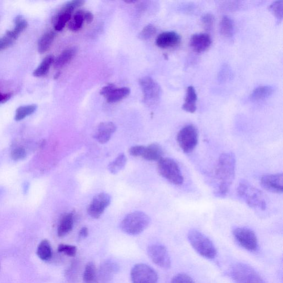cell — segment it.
<instances>
[{
    "label": "cell",
    "mask_w": 283,
    "mask_h": 283,
    "mask_svg": "<svg viewBox=\"0 0 283 283\" xmlns=\"http://www.w3.org/2000/svg\"><path fill=\"white\" fill-rule=\"evenodd\" d=\"M188 239L191 246L200 255L207 259H214L217 251L212 241L202 232L197 230H191Z\"/></svg>",
    "instance_id": "4"
},
{
    "label": "cell",
    "mask_w": 283,
    "mask_h": 283,
    "mask_svg": "<svg viewBox=\"0 0 283 283\" xmlns=\"http://www.w3.org/2000/svg\"><path fill=\"white\" fill-rule=\"evenodd\" d=\"M116 130V126L113 122H105L99 124L94 135V139L98 142L105 144L111 139L112 135Z\"/></svg>",
    "instance_id": "18"
},
{
    "label": "cell",
    "mask_w": 283,
    "mask_h": 283,
    "mask_svg": "<svg viewBox=\"0 0 283 283\" xmlns=\"http://www.w3.org/2000/svg\"><path fill=\"white\" fill-rule=\"evenodd\" d=\"M131 279L132 283H157L158 276L156 270L150 266L139 263L132 268Z\"/></svg>",
    "instance_id": "11"
},
{
    "label": "cell",
    "mask_w": 283,
    "mask_h": 283,
    "mask_svg": "<svg viewBox=\"0 0 283 283\" xmlns=\"http://www.w3.org/2000/svg\"><path fill=\"white\" fill-rule=\"evenodd\" d=\"M127 163V158L124 154H121L116 159L111 162L108 165V169L111 173L118 174L125 167Z\"/></svg>",
    "instance_id": "33"
},
{
    "label": "cell",
    "mask_w": 283,
    "mask_h": 283,
    "mask_svg": "<svg viewBox=\"0 0 283 283\" xmlns=\"http://www.w3.org/2000/svg\"><path fill=\"white\" fill-rule=\"evenodd\" d=\"M233 236L241 247L250 252L259 248L257 237L253 231L247 227H237L233 231Z\"/></svg>",
    "instance_id": "9"
},
{
    "label": "cell",
    "mask_w": 283,
    "mask_h": 283,
    "mask_svg": "<svg viewBox=\"0 0 283 283\" xmlns=\"http://www.w3.org/2000/svg\"><path fill=\"white\" fill-rule=\"evenodd\" d=\"M144 147L145 146L143 145H136V146L132 147L129 150V153L132 156L142 157L143 155Z\"/></svg>",
    "instance_id": "41"
},
{
    "label": "cell",
    "mask_w": 283,
    "mask_h": 283,
    "mask_svg": "<svg viewBox=\"0 0 283 283\" xmlns=\"http://www.w3.org/2000/svg\"><path fill=\"white\" fill-rule=\"evenodd\" d=\"M37 256L41 260L48 261L52 257V250L51 244L47 240H44L40 243L37 251Z\"/></svg>",
    "instance_id": "30"
},
{
    "label": "cell",
    "mask_w": 283,
    "mask_h": 283,
    "mask_svg": "<svg viewBox=\"0 0 283 283\" xmlns=\"http://www.w3.org/2000/svg\"><path fill=\"white\" fill-rule=\"evenodd\" d=\"M220 32L226 39H230L234 35V23L232 20L227 16H224L220 23Z\"/></svg>",
    "instance_id": "25"
},
{
    "label": "cell",
    "mask_w": 283,
    "mask_h": 283,
    "mask_svg": "<svg viewBox=\"0 0 283 283\" xmlns=\"http://www.w3.org/2000/svg\"><path fill=\"white\" fill-rule=\"evenodd\" d=\"M269 10L276 17L279 22H281L283 15V1H274L269 7Z\"/></svg>",
    "instance_id": "34"
},
{
    "label": "cell",
    "mask_w": 283,
    "mask_h": 283,
    "mask_svg": "<svg viewBox=\"0 0 283 283\" xmlns=\"http://www.w3.org/2000/svg\"><path fill=\"white\" fill-rule=\"evenodd\" d=\"M181 37L174 31H168L162 33L158 36L156 43L161 48L176 47L180 44Z\"/></svg>",
    "instance_id": "16"
},
{
    "label": "cell",
    "mask_w": 283,
    "mask_h": 283,
    "mask_svg": "<svg viewBox=\"0 0 283 283\" xmlns=\"http://www.w3.org/2000/svg\"><path fill=\"white\" fill-rule=\"evenodd\" d=\"M0 268H1V264H0Z\"/></svg>",
    "instance_id": "48"
},
{
    "label": "cell",
    "mask_w": 283,
    "mask_h": 283,
    "mask_svg": "<svg viewBox=\"0 0 283 283\" xmlns=\"http://www.w3.org/2000/svg\"><path fill=\"white\" fill-rule=\"evenodd\" d=\"M274 91V87L270 85L257 87L251 94L250 99L253 101H263V100L271 97Z\"/></svg>",
    "instance_id": "23"
},
{
    "label": "cell",
    "mask_w": 283,
    "mask_h": 283,
    "mask_svg": "<svg viewBox=\"0 0 283 283\" xmlns=\"http://www.w3.org/2000/svg\"><path fill=\"white\" fill-rule=\"evenodd\" d=\"M11 97L10 94H2L0 93V103L5 102Z\"/></svg>",
    "instance_id": "46"
},
{
    "label": "cell",
    "mask_w": 283,
    "mask_h": 283,
    "mask_svg": "<svg viewBox=\"0 0 283 283\" xmlns=\"http://www.w3.org/2000/svg\"><path fill=\"white\" fill-rule=\"evenodd\" d=\"M58 251L69 257H73L77 255V248L75 245L61 244L58 246Z\"/></svg>",
    "instance_id": "35"
},
{
    "label": "cell",
    "mask_w": 283,
    "mask_h": 283,
    "mask_svg": "<svg viewBox=\"0 0 283 283\" xmlns=\"http://www.w3.org/2000/svg\"><path fill=\"white\" fill-rule=\"evenodd\" d=\"M116 88V86L113 84H107L106 86H104L103 88L101 91V94L104 97L106 98L110 95L112 92V90Z\"/></svg>",
    "instance_id": "43"
},
{
    "label": "cell",
    "mask_w": 283,
    "mask_h": 283,
    "mask_svg": "<svg viewBox=\"0 0 283 283\" xmlns=\"http://www.w3.org/2000/svg\"><path fill=\"white\" fill-rule=\"evenodd\" d=\"M83 282L84 283H99L98 272L95 264L92 262H89L86 265L84 273H83Z\"/></svg>",
    "instance_id": "28"
},
{
    "label": "cell",
    "mask_w": 283,
    "mask_h": 283,
    "mask_svg": "<svg viewBox=\"0 0 283 283\" xmlns=\"http://www.w3.org/2000/svg\"><path fill=\"white\" fill-rule=\"evenodd\" d=\"M157 29L152 24H148L143 28L142 31L140 33V38L143 40H149L156 34Z\"/></svg>",
    "instance_id": "36"
},
{
    "label": "cell",
    "mask_w": 283,
    "mask_h": 283,
    "mask_svg": "<svg viewBox=\"0 0 283 283\" xmlns=\"http://www.w3.org/2000/svg\"><path fill=\"white\" fill-rule=\"evenodd\" d=\"M230 275L236 283H266L255 269L243 263H237L233 265Z\"/></svg>",
    "instance_id": "6"
},
{
    "label": "cell",
    "mask_w": 283,
    "mask_h": 283,
    "mask_svg": "<svg viewBox=\"0 0 283 283\" xmlns=\"http://www.w3.org/2000/svg\"><path fill=\"white\" fill-rule=\"evenodd\" d=\"M55 58L53 55H48L41 61L38 67L33 73V76L37 78L42 77L47 75L50 68L54 63Z\"/></svg>",
    "instance_id": "27"
},
{
    "label": "cell",
    "mask_w": 283,
    "mask_h": 283,
    "mask_svg": "<svg viewBox=\"0 0 283 283\" xmlns=\"http://www.w3.org/2000/svg\"><path fill=\"white\" fill-rule=\"evenodd\" d=\"M131 90L127 87L116 88L106 98L107 101L109 103H115L122 101L130 95Z\"/></svg>",
    "instance_id": "29"
},
{
    "label": "cell",
    "mask_w": 283,
    "mask_h": 283,
    "mask_svg": "<svg viewBox=\"0 0 283 283\" xmlns=\"http://www.w3.org/2000/svg\"><path fill=\"white\" fill-rule=\"evenodd\" d=\"M26 156V150L23 148H16L11 153V157L15 161L23 160Z\"/></svg>",
    "instance_id": "40"
},
{
    "label": "cell",
    "mask_w": 283,
    "mask_h": 283,
    "mask_svg": "<svg viewBox=\"0 0 283 283\" xmlns=\"http://www.w3.org/2000/svg\"><path fill=\"white\" fill-rule=\"evenodd\" d=\"M140 85L143 94L144 101L148 105H155L159 101L162 95L161 87L152 78H141Z\"/></svg>",
    "instance_id": "10"
},
{
    "label": "cell",
    "mask_w": 283,
    "mask_h": 283,
    "mask_svg": "<svg viewBox=\"0 0 283 283\" xmlns=\"http://www.w3.org/2000/svg\"><path fill=\"white\" fill-rule=\"evenodd\" d=\"M157 169L162 177L173 184L180 185L184 182L180 166L171 158H162L158 162Z\"/></svg>",
    "instance_id": "5"
},
{
    "label": "cell",
    "mask_w": 283,
    "mask_h": 283,
    "mask_svg": "<svg viewBox=\"0 0 283 283\" xmlns=\"http://www.w3.org/2000/svg\"><path fill=\"white\" fill-rule=\"evenodd\" d=\"M198 131L193 124H188L182 127L179 132L177 138L179 145L185 153L193 151L198 143Z\"/></svg>",
    "instance_id": "7"
},
{
    "label": "cell",
    "mask_w": 283,
    "mask_h": 283,
    "mask_svg": "<svg viewBox=\"0 0 283 283\" xmlns=\"http://www.w3.org/2000/svg\"><path fill=\"white\" fill-rule=\"evenodd\" d=\"M78 263L77 262H73L72 264L70 265V267L66 271V275L68 280L74 281L76 280L77 276V270H78Z\"/></svg>",
    "instance_id": "39"
},
{
    "label": "cell",
    "mask_w": 283,
    "mask_h": 283,
    "mask_svg": "<svg viewBox=\"0 0 283 283\" xmlns=\"http://www.w3.org/2000/svg\"><path fill=\"white\" fill-rule=\"evenodd\" d=\"M89 235L88 228L86 227H82L79 234V239H83L86 238Z\"/></svg>",
    "instance_id": "45"
},
{
    "label": "cell",
    "mask_w": 283,
    "mask_h": 283,
    "mask_svg": "<svg viewBox=\"0 0 283 283\" xmlns=\"http://www.w3.org/2000/svg\"><path fill=\"white\" fill-rule=\"evenodd\" d=\"M111 202L109 194L105 193H100L93 199L87 209V213L91 218L98 219L102 215Z\"/></svg>",
    "instance_id": "13"
},
{
    "label": "cell",
    "mask_w": 283,
    "mask_h": 283,
    "mask_svg": "<svg viewBox=\"0 0 283 283\" xmlns=\"http://www.w3.org/2000/svg\"><path fill=\"white\" fill-rule=\"evenodd\" d=\"M147 253L150 259L161 268L169 269L171 267V259L167 249L163 245L154 244L149 245Z\"/></svg>",
    "instance_id": "12"
},
{
    "label": "cell",
    "mask_w": 283,
    "mask_h": 283,
    "mask_svg": "<svg viewBox=\"0 0 283 283\" xmlns=\"http://www.w3.org/2000/svg\"><path fill=\"white\" fill-rule=\"evenodd\" d=\"M201 22L205 30L209 31L213 27L215 23V18L213 15L208 13L202 17Z\"/></svg>",
    "instance_id": "37"
},
{
    "label": "cell",
    "mask_w": 283,
    "mask_h": 283,
    "mask_svg": "<svg viewBox=\"0 0 283 283\" xmlns=\"http://www.w3.org/2000/svg\"><path fill=\"white\" fill-rule=\"evenodd\" d=\"M120 269V265L114 261H104L100 267L98 272L99 283H107L112 280Z\"/></svg>",
    "instance_id": "15"
},
{
    "label": "cell",
    "mask_w": 283,
    "mask_h": 283,
    "mask_svg": "<svg viewBox=\"0 0 283 283\" xmlns=\"http://www.w3.org/2000/svg\"><path fill=\"white\" fill-rule=\"evenodd\" d=\"M13 42L14 40L6 35L3 37L2 38L0 39V51L10 47Z\"/></svg>",
    "instance_id": "42"
},
{
    "label": "cell",
    "mask_w": 283,
    "mask_h": 283,
    "mask_svg": "<svg viewBox=\"0 0 283 283\" xmlns=\"http://www.w3.org/2000/svg\"><path fill=\"white\" fill-rule=\"evenodd\" d=\"M163 151L159 144L152 143L144 147L142 157L149 161H159L163 158Z\"/></svg>",
    "instance_id": "19"
},
{
    "label": "cell",
    "mask_w": 283,
    "mask_h": 283,
    "mask_svg": "<svg viewBox=\"0 0 283 283\" xmlns=\"http://www.w3.org/2000/svg\"><path fill=\"white\" fill-rule=\"evenodd\" d=\"M77 53L76 47H71L66 49L58 56L55 61H54V66L57 69L63 68V66L68 64L70 61H72L74 57L76 56Z\"/></svg>",
    "instance_id": "21"
},
{
    "label": "cell",
    "mask_w": 283,
    "mask_h": 283,
    "mask_svg": "<svg viewBox=\"0 0 283 283\" xmlns=\"http://www.w3.org/2000/svg\"><path fill=\"white\" fill-rule=\"evenodd\" d=\"M151 219L142 211H136L125 216L120 224L121 230L130 235H138L149 226Z\"/></svg>",
    "instance_id": "3"
},
{
    "label": "cell",
    "mask_w": 283,
    "mask_h": 283,
    "mask_svg": "<svg viewBox=\"0 0 283 283\" xmlns=\"http://www.w3.org/2000/svg\"><path fill=\"white\" fill-rule=\"evenodd\" d=\"M212 40L207 33H197L191 37L190 46L195 52L201 53L204 52L210 48Z\"/></svg>",
    "instance_id": "17"
},
{
    "label": "cell",
    "mask_w": 283,
    "mask_h": 283,
    "mask_svg": "<svg viewBox=\"0 0 283 283\" xmlns=\"http://www.w3.org/2000/svg\"><path fill=\"white\" fill-rule=\"evenodd\" d=\"M14 21L15 28L13 30L7 31L6 33V36L14 41L26 30L28 25L26 20L21 15L17 16Z\"/></svg>",
    "instance_id": "22"
},
{
    "label": "cell",
    "mask_w": 283,
    "mask_h": 283,
    "mask_svg": "<svg viewBox=\"0 0 283 283\" xmlns=\"http://www.w3.org/2000/svg\"><path fill=\"white\" fill-rule=\"evenodd\" d=\"M56 37V33L53 31H48L40 37L38 43V51L40 54L47 52L51 47Z\"/></svg>",
    "instance_id": "26"
},
{
    "label": "cell",
    "mask_w": 283,
    "mask_h": 283,
    "mask_svg": "<svg viewBox=\"0 0 283 283\" xmlns=\"http://www.w3.org/2000/svg\"><path fill=\"white\" fill-rule=\"evenodd\" d=\"M38 106L36 104L21 106L18 108L16 111L15 119L16 121H20L28 116L34 114Z\"/></svg>",
    "instance_id": "32"
},
{
    "label": "cell",
    "mask_w": 283,
    "mask_h": 283,
    "mask_svg": "<svg viewBox=\"0 0 283 283\" xmlns=\"http://www.w3.org/2000/svg\"><path fill=\"white\" fill-rule=\"evenodd\" d=\"M237 193L249 207L260 210L266 209L267 201L264 194L248 182L241 181L237 186Z\"/></svg>",
    "instance_id": "2"
},
{
    "label": "cell",
    "mask_w": 283,
    "mask_h": 283,
    "mask_svg": "<svg viewBox=\"0 0 283 283\" xmlns=\"http://www.w3.org/2000/svg\"><path fill=\"white\" fill-rule=\"evenodd\" d=\"M198 96L193 86H189L187 89L186 95L182 109L189 113H194L197 110Z\"/></svg>",
    "instance_id": "20"
},
{
    "label": "cell",
    "mask_w": 283,
    "mask_h": 283,
    "mask_svg": "<svg viewBox=\"0 0 283 283\" xmlns=\"http://www.w3.org/2000/svg\"><path fill=\"white\" fill-rule=\"evenodd\" d=\"M171 283H194V282L193 279L188 274L179 273L173 278Z\"/></svg>",
    "instance_id": "38"
},
{
    "label": "cell",
    "mask_w": 283,
    "mask_h": 283,
    "mask_svg": "<svg viewBox=\"0 0 283 283\" xmlns=\"http://www.w3.org/2000/svg\"><path fill=\"white\" fill-rule=\"evenodd\" d=\"M74 226V216L69 213L65 215L61 220L58 227V235L62 237L66 236L72 230Z\"/></svg>",
    "instance_id": "24"
},
{
    "label": "cell",
    "mask_w": 283,
    "mask_h": 283,
    "mask_svg": "<svg viewBox=\"0 0 283 283\" xmlns=\"http://www.w3.org/2000/svg\"><path fill=\"white\" fill-rule=\"evenodd\" d=\"M261 185L264 189L270 192L282 193L283 175L282 173L265 175L261 179Z\"/></svg>",
    "instance_id": "14"
},
{
    "label": "cell",
    "mask_w": 283,
    "mask_h": 283,
    "mask_svg": "<svg viewBox=\"0 0 283 283\" xmlns=\"http://www.w3.org/2000/svg\"><path fill=\"white\" fill-rule=\"evenodd\" d=\"M84 11L79 10L75 13L73 18L68 22V28L72 31H78L81 30L84 22Z\"/></svg>",
    "instance_id": "31"
},
{
    "label": "cell",
    "mask_w": 283,
    "mask_h": 283,
    "mask_svg": "<svg viewBox=\"0 0 283 283\" xmlns=\"http://www.w3.org/2000/svg\"><path fill=\"white\" fill-rule=\"evenodd\" d=\"M236 163L235 156L232 153H224L220 156L215 173V197L223 198L227 196L234 180Z\"/></svg>",
    "instance_id": "1"
},
{
    "label": "cell",
    "mask_w": 283,
    "mask_h": 283,
    "mask_svg": "<svg viewBox=\"0 0 283 283\" xmlns=\"http://www.w3.org/2000/svg\"><path fill=\"white\" fill-rule=\"evenodd\" d=\"M84 21L87 23H91L93 21L94 16L91 12L84 11Z\"/></svg>",
    "instance_id": "44"
},
{
    "label": "cell",
    "mask_w": 283,
    "mask_h": 283,
    "mask_svg": "<svg viewBox=\"0 0 283 283\" xmlns=\"http://www.w3.org/2000/svg\"><path fill=\"white\" fill-rule=\"evenodd\" d=\"M84 3L85 1L83 0H74V1L66 2L53 19V23L55 31L63 30L66 23H68L72 18L74 11L76 8L84 5Z\"/></svg>",
    "instance_id": "8"
},
{
    "label": "cell",
    "mask_w": 283,
    "mask_h": 283,
    "mask_svg": "<svg viewBox=\"0 0 283 283\" xmlns=\"http://www.w3.org/2000/svg\"><path fill=\"white\" fill-rule=\"evenodd\" d=\"M60 73H57V74L56 75V77H57L56 78V79H57L58 77H60Z\"/></svg>",
    "instance_id": "47"
}]
</instances>
